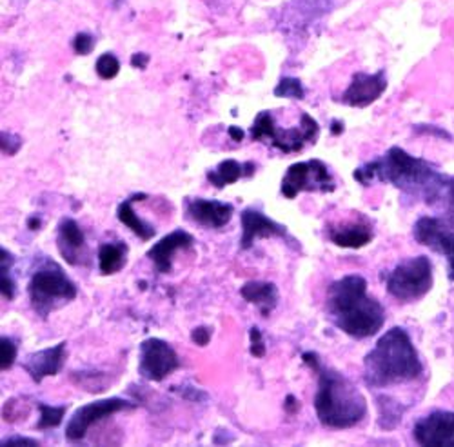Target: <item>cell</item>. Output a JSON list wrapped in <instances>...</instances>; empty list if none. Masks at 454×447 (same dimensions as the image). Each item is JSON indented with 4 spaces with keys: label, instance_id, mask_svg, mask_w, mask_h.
Listing matches in <instances>:
<instances>
[{
    "label": "cell",
    "instance_id": "obj_37",
    "mask_svg": "<svg viewBox=\"0 0 454 447\" xmlns=\"http://www.w3.org/2000/svg\"><path fill=\"white\" fill-rule=\"evenodd\" d=\"M173 391H176L182 398H185V400H192V402H199V400H206V398H207V395H206V393H202V391L195 395V388H189V386H187V391H184V389H176V388H175Z\"/></svg>",
    "mask_w": 454,
    "mask_h": 447
},
{
    "label": "cell",
    "instance_id": "obj_25",
    "mask_svg": "<svg viewBox=\"0 0 454 447\" xmlns=\"http://www.w3.org/2000/svg\"><path fill=\"white\" fill-rule=\"evenodd\" d=\"M0 291H3L4 301H13L15 298V282L12 278V266H13V256L4 247L0 249Z\"/></svg>",
    "mask_w": 454,
    "mask_h": 447
},
{
    "label": "cell",
    "instance_id": "obj_38",
    "mask_svg": "<svg viewBox=\"0 0 454 447\" xmlns=\"http://www.w3.org/2000/svg\"><path fill=\"white\" fill-rule=\"evenodd\" d=\"M284 409H286V413H287V415H294V413H298L300 404H298L296 396L287 395V396H286V402H284Z\"/></svg>",
    "mask_w": 454,
    "mask_h": 447
},
{
    "label": "cell",
    "instance_id": "obj_21",
    "mask_svg": "<svg viewBox=\"0 0 454 447\" xmlns=\"http://www.w3.org/2000/svg\"><path fill=\"white\" fill-rule=\"evenodd\" d=\"M254 164L253 162H244L240 164L235 159H227L223 162H220L215 169H207L206 178L209 180V184H213L216 190L225 188V185H231L235 182H239L240 178H249L254 175Z\"/></svg>",
    "mask_w": 454,
    "mask_h": 447
},
{
    "label": "cell",
    "instance_id": "obj_30",
    "mask_svg": "<svg viewBox=\"0 0 454 447\" xmlns=\"http://www.w3.org/2000/svg\"><path fill=\"white\" fill-rule=\"evenodd\" d=\"M22 405H26V402H19L15 398L8 400L3 407V417L6 422H17V420H24L27 417V407L22 409Z\"/></svg>",
    "mask_w": 454,
    "mask_h": 447
},
{
    "label": "cell",
    "instance_id": "obj_22",
    "mask_svg": "<svg viewBox=\"0 0 454 447\" xmlns=\"http://www.w3.org/2000/svg\"><path fill=\"white\" fill-rule=\"evenodd\" d=\"M128 246L122 242H107L98 247V271L100 275H115L126 266Z\"/></svg>",
    "mask_w": 454,
    "mask_h": 447
},
{
    "label": "cell",
    "instance_id": "obj_7",
    "mask_svg": "<svg viewBox=\"0 0 454 447\" xmlns=\"http://www.w3.org/2000/svg\"><path fill=\"white\" fill-rule=\"evenodd\" d=\"M433 263L429 256L419 255L398 264L387 277V293L398 302H416L424 298L433 287Z\"/></svg>",
    "mask_w": 454,
    "mask_h": 447
},
{
    "label": "cell",
    "instance_id": "obj_15",
    "mask_svg": "<svg viewBox=\"0 0 454 447\" xmlns=\"http://www.w3.org/2000/svg\"><path fill=\"white\" fill-rule=\"evenodd\" d=\"M187 218H192L195 224L207 230L225 228L231 222L235 208L233 204L206 200V199H189L185 202Z\"/></svg>",
    "mask_w": 454,
    "mask_h": 447
},
{
    "label": "cell",
    "instance_id": "obj_29",
    "mask_svg": "<svg viewBox=\"0 0 454 447\" xmlns=\"http://www.w3.org/2000/svg\"><path fill=\"white\" fill-rule=\"evenodd\" d=\"M17 355H19V348L12 339L8 337L0 339V369L3 371L12 369L13 364L17 362Z\"/></svg>",
    "mask_w": 454,
    "mask_h": 447
},
{
    "label": "cell",
    "instance_id": "obj_34",
    "mask_svg": "<svg viewBox=\"0 0 454 447\" xmlns=\"http://www.w3.org/2000/svg\"><path fill=\"white\" fill-rule=\"evenodd\" d=\"M442 195H443V199L447 200V213H449V218L454 222V178H449V180L445 178ZM442 195H440V197H442Z\"/></svg>",
    "mask_w": 454,
    "mask_h": 447
},
{
    "label": "cell",
    "instance_id": "obj_31",
    "mask_svg": "<svg viewBox=\"0 0 454 447\" xmlns=\"http://www.w3.org/2000/svg\"><path fill=\"white\" fill-rule=\"evenodd\" d=\"M249 342H251L249 353H251L254 358H263V357H266L268 348H266V342H263L262 331H260L256 325H253V327L249 329Z\"/></svg>",
    "mask_w": 454,
    "mask_h": 447
},
{
    "label": "cell",
    "instance_id": "obj_20",
    "mask_svg": "<svg viewBox=\"0 0 454 447\" xmlns=\"http://www.w3.org/2000/svg\"><path fill=\"white\" fill-rule=\"evenodd\" d=\"M240 296L247 304H253L262 317H270L278 306V287L273 282H246L240 287Z\"/></svg>",
    "mask_w": 454,
    "mask_h": 447
},
{
    "label": "cell",
    "instance_id": "obj_24",
    "mask_svg": "<svg viewBox=\"0 0 454 447\" xmlns=\"http://www.w3.org/2000/svg\"><path fill=\"white\" fill-rule=\"evenodd\" d=\"M378 409H380V419H378V422H380L384 429H395L402 422L403 407L396 400L389 396H380L378 398Z\"/></svg>",
    "mask_w": 454,
    "mask_h": 447
},
{
    "label": "cell",
    "instance_id": "obj_12",
    "mask_svg": "<svg viewBox=\"0 0 454 447\" xmlns=\"http://www.w3.org/2000/svg\"><path fill=\"white\" fill-rule=\"evenodd\" d=\"M416 443L429 447H454V412H433L412 427Z\"/></svg>",
    "mask_w": 454,
    "mask_h": 447
},
{
    "label": "cell",
    "instance_id": "obj_5",
    "mask_svg": "<svg viewBox=\"0 0 454 447\" xmlns=\"http://www.w3.org/2000/svg\"><path fill=\"white\" fill-rule=\"evenodd\" d=\"M27 293L33 311L41 317H48L57 302L74 301L79 289L59 264L53 260H44L43 266L33 271Z\"/></svg>",
    "mask_w": 454,
    "mask_h": 447
},
{
    "label": "cell",
    "instance_id": "obj_17",
    "mask_svg": "<svg viewBox=\"0 0 454 447\" xmlns=\"http://www.w3.org/2000/svg\"><path fill=\"white\" fill-rule=\"evenodd\" d=\"M57 247L71 266L84 264L86 258V237L81 226L73 218H64L59 224V235H57Z\"/></svg>",
    "mask_w": 454,
    "mask_h": 447
},
{
    "label": "cell",
    "instance_id": "obj_13",
    "mask_svg": "<svg viewBox=\"0 0 454 447\" xmlns=\"http://www.w3.org/2000/svg\"><path fill=\"white\" fill-rule=\"evenodd\" d=\"M386 90H387L386 71H378L372 74L355 73L351 84L348 86L344 95L340 97V102L351 107H367L380 98Z\"/></svg>",
    "mask_w": 454,
    "mask_h": 447
},
{
    "label": "cell",
    "instance_id": "obj_2",
    "mask_svg": "<svg viewBox=\"0 0 454 447\" xmlns=\"http://www.w3.org/2000/svg\"><path fill=\"white\" fill-rule=\"evenodd\" d=\"M301 360L318 375L315 412L324 427L349 429L367 417L365 396L348 377L331 367H324L317 353H304Z\"/></svg>",
    "mask_w": 454,
    "mask_h": 447
},
{
    "label": "cell",
    "instance_id": "obj_39",
    "mask_svg": "<svg viewBox=\"0 0 454 447\" xmlns=\"http://www.w3.org/2000/svg\"><path fill=\"white\" fill-rule=\"evenodd\" d=\"M149 64V55L147 53H135L131 57V66L137 69H145Z\"/></svg>",
    "mask_w": 454,
    "mask_h": 447
},
{
    "label": "cell",
    "instance_id": "obj_26",
    "mask_svg": "<svg viewBox=\"0 0 454 447\" xmlns=\"http://www.w3.org/2000/svg\"><path fill=\"white\" fill-rule=\"evenodd\" d=\"M39 424H36V429L46 431L59 427L66 417V407L64 405H48V404H39Z\"/></svg>",
    "mask_w": 454,
    "mask_h": 447
},
{
    "label": "cell",
    "instance_id": "obj_8",
    "mask_svg": "<svg viewBox=\"0 0 454 447\" xmlns=\"http://www.w3.org/2000/svg\"><path fill=\"white\" fill-rule=\"evenodd\" d=\"M336 184L322 161H308L296 162L289 166L287 173L282 178V195L293 200L296 195L304 192L315 193H331L334 192Z\"/></svg>",
    "mask_w": 454,
    "mask_h": 447
},
{
    "label": "cell",
    "instance_id": "obj_32",
    "mask_svg": "<svg viewBox=\"0 0 454 447\" xmlns=\"http://www.w3.org/2000/svg\"><path fill=\"white\" fill-rule=\"evenodd\" d=\"M95 48V39L90 33H79L73 39V50L77 55H90Z\"/></svg>",
    "mask_w": 454,
    "mask_h": 447
},
{
    "label": "cell",
    "instance_id": "obj_11",
    "mask_svg": "<svg viewBox=\"0 0 454 447\" xmlns=\"http://www.w3.org/2000/svg\"><path fill=\"white\" fill-rule=\"evenodd\" d=\"M412 235L420 246H426L440 255L447 256L449 278L454 282V231L440 218L422 216L414 224Z\"/></svg>",
    "mask_w": 454,
    "mask_h": 447
},
{
    "label": "cell",
    "instance_id": "obj_1",
    "mask_svg": "<svg viewBox=\"0 0 454 447\" xmlns=\"http://www.w3.org/2000/svg\"><path fill=\"white\" fill-rule=\"evenodd\" d=\"M327 315L331 322L353 339H369L386 324V310L367 294V280L348 275L334 280L327 289Z\"/></svg>",
    "mask_w": 454,
    "mask_h": 447
},
{
    "label": "cell",
    "instance_id": "obj_6",
    "mask_svg": "<svg viewBox=\"0 0 454 447\" xmlns=\"http://www.w3.org/2000/svg\"><path fill=\"white\" fill-rule=\"evenodd\" d=\"M318 133V122L308 114H301L300 126L291 129H278L271 111H260L251 126V138L254 142H268L286 155L301 152L306 144H315Z\"/></svg>",
    "mask_w": 454,
    "mask_h": 447
},
{
    "label": "cell",
    "instance_id": "obj_23",
    "mask_svg": "<svg viewBox=\"0 0 454 447\" xmlns=\"http://www.w3.org/2000/svg\"><path fill=\"white\" fill-rule=\"evenodd\" d=\"M137 200V195L135 197H131V199H128V200H124L122 204H119V208H117V218H119V222L121 224H124L126 228H129L142 242H147V240H151L155 237V233H157V230L151 226V224H147L145 220H142L137 213H135V209H133V202Z\"/></svg>",
    "mask_w": 454,
    "mask_h": 447
},
{
    "label": "cell",
    "instance_id": "obj_43",
    "mask_svg": "<svg viewBox=\"0 0 454 447\" xmlns=\"http://www.w3.org/2000/svg\"><path fill=\"white\" fill-rule=\"evenodd\" d=\"M27 228H29L31 231H36V230H41V218H36V216H31V218L27 220Z\"/></svg>",
    "mask_w": 454,
    "mask_h": 447
},
{
    "label": "cell",
    "instance_id": "obj_10",
    "mask_svg": "<svg viewBox=\"0 0 454 447\" xmlns=\"http://www.w3.org/2000/svg\"><path fill=\"white\" fill-rule=\"evenodd\" d=\"M180 367L176 351L162 339H145L138 348V372L149 382H162Z\"/></svg>",
    "mask_w": 454,
    "mask_h": 447
},
{
    "label": "cell",
    "instance_id": "obj_3",
    "mask_svg": "<svg viewBox=\"0 0 454 447\" xmlns=\"http://www.w3.org/2000/svg\"><path fill=\"white\" fill-rule=\"evenodd\" d=\"M422 375V358L403 327L389 329L364 360V380L372 389L409 384Z\"/></svg>",
    "mask_w": 454,
    "mask_h": 447
},
{
    "label": "cell",
    "instance_id": "obj_41",
    "mask_svg": "<svg viewBox=\"0 0 454 447\" xmlns=\"http://www.w3.org/2000/svg\"><path fill=\"white\" fill-rule=\"evenodd\" d=\"M227 133H230V137H231L235 142H242V140H244V135H246L239 126H231L230 129H227Z\"/></svg>",
    "mask_w": 454,
    "mask_h": 447
},
{
    "label": "cell",
    "instance_id": "obj_35",
    "mask_svg": "<svg viewBox=\"0 0 454 447\" xmlns=\"http://www.w3.org/2000/svg\"><path fill=\"white\" fill-rule=\"evenodd\" d=\"M209 341H211V327H207V325H199V327H195V329L192 331V342H193V344L204 348V346L209 344Z\"/></svg>",
    "mask_w": 454,
    "mask_h": 447
},
{
    "label": "cell",
    "instance_id": "obj_19",
    "mask_svg": "<svg viewBox=\"0 0 454 447\" xmlns=\"http://www.w3.org/2000/svg\"><path fill=\"white\" fill-rule=\"evenodd\" d=\"M327 239L338 247L360 249L372 240V228L367 222H348L342 226H329Z\"/></svg>",
    "mask_w": 454,
    "mask_h": 447
},
{
    "label": "cell",
    "instance_id": "obj_9",
    "mask_svg": "<svg viewBox=\"0 0 454 447\" xmlns=\"http://www.w3.org/2000/svg\"><path fill=\"white\" fill-rule=\"evenodd\" d=\"M133 407H135L133 402H128V400L117 398V396L97 400L88 405H82L73 413V417L66 424L64 436L69 442H81L86 438V435L93 424H98L113 415L126 412V409H133Z\"/></svg>",
    "mask_w": 454,
    "mask_h": 447
},
{
    "label": "cell",
    "instance_id": "obj_16",
    "mask_svg": "<svg viewBox=\"0 0 454 447\" xmlns=\"http://www.w3.org/2000/svg\"><path fill=\"white\" fill-rule=\"evenodd\" d=\"M66 342H59L53 348L43 349L31 353L26 362L22 364L24 371L29 375V379L36 384H41L48 377H55L62 371L64 362H66Z\"/></svg>",
    "mask_w": 454,
    "mask_h": 447
},
{
    "label": "cell",
    "instance_id": "obj_18",
    "mask_svg": "<svg viewBox=\"0 0 454 447\" xmlns=\"http://www.w3.org/2000/svg\"><path fill=\"white\" fill-rule=\"evenodd\" d=\"M195 239L192 233H187L184 230H176L169 235H166L160 242H157L153 247L147 251V256L151 263L155 264L159 273H169L173 270V258L176 251H184L193 247Z\"/></svg>",
    "mask_w": 454,
    "mask_h": 447
},
{
    "label": "cell",
    "instance_id": "obj_28",
    "mask_svg": "<svg viewBox=\"0 0 454 447\" xmlns=\"http://www.w3.org/2000/svg\"><path fill=\"white\" fill-rule=\"evenodd\" d=\"M275 97L278 98H294L301 100L306 97V90L301 86V82L294 77H284L278 86L275 88Z\"/></svg>",
    "mask_w": 454,
    "mask_h": 447
},
{
    "label": "cell",
    "instance_id": "obj_42",
    "mask_svg": "<svg viewBox=\"0 0 454 447\" xmlns=\"http://www.w3.org/2000/svg\"><path fill=\"white\" fill-rule=\"evenodd\" d=\"M331 133H333V135H342V133H344V122L333 121V122H331Z\"/></svg>",
    "mask_w": 454,
    "mask_h": 447
},
{
    "label": "cell",
    "instance_id": "obj_33",
    "mask_svg": "<svg viewBox=\"0 0 454 447\" xmlns=\"http://www.w3.org/2000/svg\"><path fill=\"white\" fill-rule=\"evenodd\" d=\"M0 144H3V153L6 157H13V155L19 153V149L22 147V138L15 133L3 131V140H0Z\"/></svg>",
    "mask_w": 454,
    "mask_h": 447
},
{
    "label": "cell",
    "instance_id": "obj_4",
    "mask_svg": "<svg viewBox=\"0 0 454 447\" xmlns=\"http://www.w3.org/2000/svg\"><path fill=\"white\" fill-rule=\"evenodd\" d=\"M353 176L362 185H369L374 180L389 182L405 193L424 195L429 200L442 195L445 184V178L429 162L409 155L398 145L391 147L384 159L355 169Z\"/></svg>",
    "mask_w": 454,
    "mask_h": 447
},
{
    "label": "cell",
    "instance_id": "obj_36",
    "mask_svg": "<svg viewBox=\"0 0 454 447\" xmlns=\"http://www.w3.org/2000/svg\"><path fill=\"white\" fill-rule=\"evenodd\" d=\"M4 447H17V445H24V447H35V445H41L39 440H33V438H27V436H12V438H6L3 442Z\"/></svg>",
    "mask_w": 454,
    "mask_h": 447
},
{
    "label": "cell",
    "instance_id": "obj_14",
    "mask_svg": "<svg viewBox=\"0 0 454 447\" xmlns=\"http://www.w3.org/2000/svg\"><path fill=\"white\" fill-rule=\"evenodd\" d=\"M242 222V239L240 247L244 251L251 249L253 244L260 239H287V230L282 224L266 216L254 208H247L240 213Z\"/></svg>",
    "mask_w": 454,
    "mask_h": 447
},
{
    "label": "cell",
    "instance_id": "obj_40",
    "mask_svg": "<svg viewBox=\"0 0 454 447\" xmlns=\"http://www.w3.org/2000/svg\"><path fill=\"white\" fill-rule=\"evenodd\" d=\"M416 129H419V131H424V133H429V135H438V137H445V138H450L447 131H443V129H438V128H434V126H419V128H416Z\"/></svg>",
    "mask_w": 454,
    "mask_h": 447
},
{
    "label": "cell",
    "instance_id": "obj_27",
    "mask_svg": "<svg viewBox=\"0 0 454 447\" xmlns=\"http://www.w3.org/2000/svg\"><path fill=\"white\" fill-rule=\"evenodd\" d=\"M95 69H97V74L102 79V81H111L115 79L119 71H121V62L119 59L113 55V53H102L98 59H97V64H95Z\"/></svg>",
    "mask_w": 454,
    "mask_h": 447
},
{
    "label": "cell",
    "instance_id": "obj_44",
    "mask_svg": "<svg viewBox=\"0 0 454 447\" xmlns=\"http://www.w3.org/2000/svg\"><path fill=\"white\" fill-rule=\"evenodd\" d=\"M115 3H119V0H115Z\"/></svg>",
    "mask_w": 454,
    "mask_h": 447
}]
</instances>
